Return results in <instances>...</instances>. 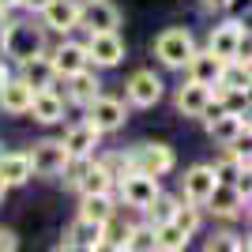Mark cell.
Instances as JSON below:
<instances>
[{
    "mask_svg": "<svg viewBox=\"0 0 252 252\" xmlns=\"http://www.w3.org/2000/svg\"><path fill=\"white\" fill-rule=\"evenodd\" d=\"M42 49H45L42 27H34V23H8V27H0V57H11L19 64Z\"/></svg>",
    "mask_w": 252,
    "mask_h": 252,
    "instance_id": "1",
    "label": "cell"
},
{
    "mask_svg": "<svg viewBox=\"0 0 252 252\" xmlns=\"http://www.w3.org/2000/svg\"><path fill=\"white\" fill-rule=\"evenodd\" d=\"M128 173H147V177H166L169 169L177 166V158L166 143H139L136 151H128Z\"/></svg>",
    "mask_w": 252,
    "mask_h": 252,
    "instance_id": "2",
    "label": "cell"
},
{
    "mask_svg": "<svg viewBox=\"0 0 252 252\" xmlns=\"http://www.w3.org/2000/svg\"><path fill=\"white\" fill-rule=\"evenodd\" d=\"M192 53H196V42H192V34L181 31V27H169V31H162L155 38V57L166 64V68H185Z\"/></svg>",
    "mask_w": 252,
    "mask_h": 252,
    "instance_id": "3",
    "label": "cell"
},
{
    "mask_svg": "<svg viewBox=\"0 0 252 252\" xmlns=\"http://www.w3.org/2000/svg\"><path fill=\"white\" fill-rule=\"evenodd\" d=\"M87 61L98 64V68H117V64L125 61V42H121V34L117 31H98L87 38Z\"/></svg>",
    "mask_w": 252,
    "mask_h": 252,
    "instance_id": "4",
    "label": "cell"
},
{
    "mask_svg": "<svg viewBox=\"0 0 252 252\" xmlns=\"http://www.w3.org/2000/svg\"><path fill=\"white\" fill-rule=\"evenodd\" d=\"M87 109V121L98 128V132H117V128L128 121V113H125V102L121 98H105V94H98V98H91V102L83 105Z\"/></svg>",
    "mask_w": 252,
    "mask_h": 252,
    "instance_id": "5",
    "label": "cell"
},
{
    "mask_svg": "<svg viewBox=\"0 0 252 252\" xmlns=\"http://www.w3.org/2000/svg\"><path fill=\"white\" fill-rule=\"evenodd\" d=\"M27 155H31V169L38 177H61L64 162H68V151H64L61 139H42V143H34Z\"/></svg>",
    "mask_w": 252,
    "mask_h": 252,
    "instance_id": "6",
    "label": "cell"
},
{
    "mask_svg": "<svg viewBox=\"0 0 252 252\" xmlns=\"http://www.w3.org/2000/svg\"><path fill=\"white\" fill-rule=\"evenodd\" d=\"M79 27H83L87 34L117 31V27H121V11H117L109 0H79Z\"/></svg>",
    "mask_w": 252,
    "mask_h": 252,
    "instance_id": "7",
    "label": "cell"
},
{
    "mask_svg": "<svg viewBox=\"0 0 252 252\" xmlns=\"http://www.w3.org/2000/svg\"><path fill=\"white\" fill-rule=\"evenodd\" d=\"M117 185H121V200L128 203V207H136V211H143L151 200L158 196V177H147V173H121L117 177Z\"/></svg>",
    "mask_w": 252,
    "mask_h": 252,
    "instance_id": "8",
    "label": "cell"
},
{
    "mask_svg": "<svg viewBox=\"0 0 252 252\" xmlns=\"http://www.w3.org/2000/svg\"><path fill=\"white\" fill-rule=\"evenodd\" d=\"M42 23L45 31H57V34H72L79 27V0H49L42 11Z\"/></svg>",
    "mask_w": 252,
    "mask_h": 252,
    "instance_id": "9",
    "label": "cell"
},
{
    "mask_svg": "<svg viewBox=\"0 0 252 252\" xmlns=\"http://www.w3.org/2000/svg\"><path fill=\"white\" fill-rule=\"evenodd\" d=\"M203 207L211 211V215H219V219H237L245 207H249V196H241V192L233 189V185H215L211 189V196L203 200Z\"/></svg>",
    "mask_w": 252,
    "mask_h": 252,
    "instance_id": "10",
    "label": "cell"
},
{
    "mask_svg": "<svg viewBox=\"0 0 252 252\" xmlns=\"http://www.w3.org/2000/svg\"><path fill=\"white\" fill-rule=\"evenodd\" d=\"M49 64H53V75H57V79H68V75H75L79 68H87L91 61H87L83 42H61L49 53Z\"/></svg>",
    "mask_w": 252,
    "mask_h": 252,
    "instance_id": "11",
    "label": "cell"
},
{
    "mask_svg": "<svg viewBox=\"0 0 252 252\" xmlns=\"http://www.w3.org/2000/svg\"><path fill=\"white\" fill-rule=\"evenodd\" d=\"M128 102L139 105V109H151V105H158V98H162V79H158L155 72H136L132 79H128Z\"/></svg>",
    "mask_w": 252,
    "mask_h": 252,
    "instance_id": "12",
    "label": "cell"
},
{
    "mask_svg": "<svg viewBox=\"0 0 252 252\" xmlns=\"http://www.w3.org/2000/svg\"><path fill=\"white\" fill-rule=\"evenodd\" d=\"M249 31L241 19H230V23H222V27H215L211 31V42H207V49L219 57V61H233L237 57V42H241V34Z\"/></svg>",
    "mask_w": 252,
    "mask_h": 252,
    "instance_id": "13",
    "label": "cell"
},
{
    "mask_svg": "<svg viewBox=\"0 0 252 252\" xmlns=\"http://www.w3.org/2000/svg\"><path fill=\"white\" fill-rule=\"evenodd\" d=\"M27 113H34L38 125H57V121H64V98L57 94V87H38Z\"/></svg>",
    "mask_w": 252,
    "mask_h": 252,
    "instance_id": "14",
    "label": "cell"
},
{
    "mask_svg": "<svg viewBox=\"0 0 252 252\" xmlns=\"http://www.w3.org/2000/svg\"><path fill=\"white\" fill-rule=\"evenodd\" d=\"M64 249H83V252L102 249V222H91V219L79 215L68 226V233H64Z\"/></svg>",
    "mask_w": 252,
    "mask_h": 252,
    "instance_id": "15",
    "label": "cell"
},
{
    "mask_svg": "<svg viewBox=\"0 0 252 252\" xmlns=\"http://www.w3.org/2000/svg\"><path fill=\"white\" fill-rule=\"evenodd\" d=\"M219 181H215V169L211 166H192L189 173H185V181H181V189H185V200L196 203V207H203V200L211 196V189H215Z\"/></svg>",
    "mask_w": 252,
    "mask_h": 252,
    "instance_id": "16",
    "label": "cell"
},
{
    "mask_svg": "<svg viewBox=\"0 0 252 252\" xmlns=\"http://www.w3.org/2000/svg\"><path fill=\"white\" fill-rule=\"evenodd\" d=\"M0 177H4V185L8 189H19V185H27V181L34 177L31 169V155L27 151H0Z\"/></svg>",
    "mask_w": 252,
    "mask_h": 252,
    "instance_id": "17",
    "label": "cell"
},
{
    "mask_svg": "<svg viewBox=\"0 0 252 252\" xmlns=\"http://www.w3.org/2000/svg\"><path fill=\"white\" fill-rule=\"evenodd\" d=\"M222 64H226V61H219L211 49H196L185 68H189V79H196V83H203V87H215V83H219V75H222Z\"/></svg>",
    "mask_w": 252,
    "mask_h": 252,
    "instance_id": "18",
    "label": "cell"
},
{
    "mask_svg": "<svg viewBox=\"0 0 252 252\" xmlns=\"http://www.w3.org/2000/svg\"><path fill=\"white\" fill-rule=\"evenodd\" d=\"M241 132H249V117H241V113H219L215 121H207V136L219 147H230Z\"/></svg>",
    "mask_w": 252,
    "mask_h": 252,
    "instance_id": "19",
    "label": "cell"
},
{
    "mask_svg": "<svg viewBox=\"0 0 252 252\" xmlns=\"http://www.w3.org/2000/svg\"><path fill=\"white\" fill-rule=\"evenodd\" d=\"M31 98H34V87L23 83V79H11V75H8V83L0 87V109L11 113V117L27 113V109H31Z\"/></svg>",
    "mask_w": 252,
    "mask_h": 252,
    "instance_id": "20",
    "label": "cell"
},
{
    "mask_svg": "<svg viewBox=\"0 0 252 252\" xmlns=\"http://www.w3.org/2000/svg\"><path fill=\"white\" fill-rule=\"evenodd\" d=\"M19 79L23 83H31L34 91L38 87H53L57 83V75H53V64H49V53H34V57H27V61H19Z\"/></svg>",
    "mask_w": 252,
    "mask_h": 252,
    "instance_id": "21",
    "label": "cell"
},
{
    "mask_svg": "<svg viewBox=\"0 0 252 252\" xmlns=\"http://www.w3.org/2000/svg\"><path fill=\"white\" fill-rule=\"evenodd\" d=\"M98 139H102V132H98L91 121H79V125H72L68 132H64V151L68 155H94V147H98Z\"/></svg>",
    "mask_w": 252,
    "mask_h": 252,
    "instance_id": "22",
    "label": "cell"
},
{
    "mask_svg": "<svg viewBox=\"0 0 252 252\" xmlns=\"http://www.w3.org/2000/svg\"><path fill=\"white\" fill-rule=\"evenodd\" d=\"M102 94V83H98V75L91 72V64L87 68H79L75 75H68V98H72L75 105H87L91 98Z\"/></svg>",
    "mask_w": 252,
    "mask_h": 252,
    "instance_id": "23",
    "label": "cell"
},
{
    "mask_svg": "<svg viewBox=\"0 0 252 252\" xmlns=\"http://www.w3.org/2000/svg\"><path fill=\"white\" fill-rule=\"evenodd\" d=\"M113 185H117L113 173H109L102 162L91 158V166L83 169V177L75 181V192H79V196H91V192H113Z\"/></svg>",
    "mask_w": 252,
    "mask_h": 252,
    "instance_id": "24",
    "label": "cell"
},
{
    "mask_svg": "<svg viewBox=\"0 0 252 252\" xmlns=\"http://www.w3.org/2000/svg\"><path fill=\"white\" fill-rule=\"evenodd\" d=\"M207 98H211V87H203V83H196V79H189V83L177 91V109L185 117H200L203 113V105H207Z\"/></svg>",
    "mask_w": 252,
    "mask_h": 252,
    "instance_id": "25",
    "label": "cell"
},
{
    "mask_svg": "<svg viewBox=\"0 0 252 252\" xmlns=\"http://www.w3.org/2000/svg\"><path fill=\"white\" fill-rule=\"evenodd\" d=\"M189 241L192 237L177 222H158L155 226V249H162V252H181V249H189Z\"/></svg>",
    "mask_w": 252,
    "mask_h": 252,
    "instance_id": "26",
    "label": "cell"
},
{
    "mask_svg": "<svg viewBox=\"0 0 252 252\" xmlns=\"http://www.w3.org/2000/svg\"><path fill=\"white\" fill-rule=\"evenodd\" d=\"M113 192H91V196H83V203H79V215L91 222H105L109 215H113Z\"/></svg>",
    "mask_w": 252,
    "mask_h": 252,
    "instance_id": "27",
    "label": "cell"
},
{
    "mask_svg": "<svg viewBox=\"0 0 252 252\" xmlns=\"http://www.w3.org/2000/svg\"><path fill=\"white\" fill-rule=\"evenodd\" d=\"M215 87H222V91H249V61H226Z\"/></svg>",
    "mask_w": 252,
    "mask_h": 252,
    "instance_id": "28",
    "label": "cell"
},
{
    "mask_svg": "<svg viewBox=\"0 0 252 252\" xmlns=\"http://www.w3.org/2000/svg\"><path fill=\"white\" fill-rule=\"evenodd\" d=\"M177 203H181V200H173V196H166V192L158 189V196L143 207V215H147L151 226H158V222H169V219H173V207H177Z\"/></svg>",
    "mask_w": 252,
    "mask_h": 252,
    "instance_id": "29",
    "label": "cell"
},
{
    "mask_svg": "<svg viewBox=\"0 0 252 252\" xmlns=\"http://www.w3.org/2000/svg\"><path fill=\"white\" fill-rule=\"evenodd\" d=\"M128 222H121L117 219V211L109 215V219L102 222V249H125V237H128Z\"/></svg>",
    "mask_w": 252,
    "mask_h": 252,
    "instance_id": "30",
    "label": "cell"
},
{
    "mask_svg": "<svg viewBox=\"0 0 252 252\" xmlns=\"http://www.w3.org/2000/svg\"><path fill=\"white\" fill-rule=\"evenodd\" d=\"M200 211H203V207H196V203L185 200V203H177V207H173V219H169V222H177V226L189 233V237H196V230H200V219H203Z\"/></svg>",
    "mask_w": 252,
    "mask_h": 252,
    "instance_id": "31",
    "label": "cell"
},
{
    "mask_svg": "<svg viewBox=\"0 0 252 252\" xmlns=\"http://www.w3.org/2000/svg\"><path fill=\"white\" fill-rule=\"evenodd\" d=\"M125 249H132V252H155V226H151V222L132 226L128 237H125Z\"/></svg>",
    "mask_w": 252,
    "mask_h": 252,
    "instance_id": "32",
    "label": "cell"
},
{
    "mask_svg": "<svg viewBox=\"0 0 252 252\" xmlns=\"http://www.w3.org/2000/svg\"><path fill=\"white\" fill-rule=\"evenodd\" d=\"M211 169H215V181H222V185H233V181L241 177L249 166H241V162H237V155H230V151H226V158H219Z\"/></svg>",
    "mask_w": 252,
    "mask_h": 252,
    "instance_id": "33",
    "label": "cell"
},
{
    "mask_svg": "<svg viewBox=\"0 0 252 252\" xmlns=\"http://www.w3.org/2000/svg\"><path fill=\"white\" fill-rule=\"evenodd\" d=\"M11 249H19V237H15V230L0 226V252H11Z\"/></svg>",
    "mask_w": 252,
    "mask_h": 252,
    "instance_id": "34",
    "label": "cell"
},
{
    "mask_svg": "<svg viewBox=\"0 0 252 252\" xmlns=\"http://www.w3.org/2000/svg\"><path fill=\"white\" fill-rule=\"evenodd\" d=\"M49 0H19V8H27V11H42Z\"/></svg>",
    "mask_w": 252,
    "mask_h": 252,
    "instance_id": "35",
    "label": "cell"
},
{
    "mask_svg": "<svg viewBox=\"0 0 252 252\" xmlns=\"http://www.w3.org/2000/svg\"><path fill=\"white\" fill-rule=\"evenodd\" d=\"M11 8H19V0H0V11H11Z\"/></svg>",
    "mask_w": 252,
    "mask_h": 252,
    "instance_id": "36",
    "label": "cell"
},
{
    "mask_svg": "<svg viewBox=\"0 0 252 252\" xmlns=\"http://www.w3.org/2000/svg\"><path fill=\"white\" fill-rule=\"evenodd\" d=\"M4 83H8V64L0 61V87H4Z\"/></svg>",
    "mask_w": 252,
    "mask_h": 252,
    "instance_id": "37",
    "label": "cell"
},
{
    "mask_svg": "<svg viewBox=\"0 0 252 252\" xmlns=\"http://www.w3.org/2000/svg\"><path fill=\"white\" fill-rule=\"evenodd\" d=\"M4 196H8V185H4V177H0V203H4Z\"/></svg>",
    "mask_w": 252,
    "mask_h": 252,
    "instance_id": "38",
    "label": "cell"
},
{
    "mask_svg": "<svg viewBox=\"0 0 252 252\" xmlns=\"http://www.w3.org/2000/svg\"><path fill=\"white\" fill-rule=\"evenodd\" d=\"M207 4H211V8H222V4H226V0H207Z\"/></svg>",
    "mask_w": 252,
    "mask_h": 252,
    "instance_id": "39",
    "label": "cell"
},
{
    "mask_svg": "<svg viewBox=\"0 0 252 252\" xmlns=\"http://www.w3.org/2000/svg\"><path fill=\"white\" fill-rule=\"evenodd\" d=\"M0 19H4V11H0Z\"/></svg>",
    "mask_w": 252,
    "mask_h": 252,
    "instance_id": "40",
    "label": "cell"
}]
</instances>
